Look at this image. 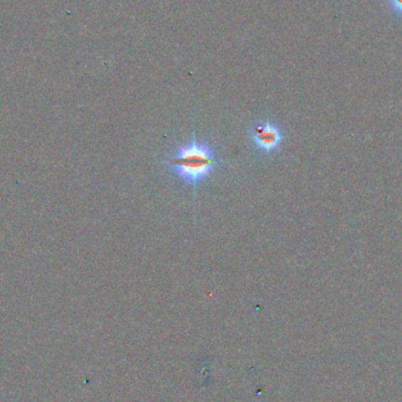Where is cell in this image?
Listing matches in <instances>:
<instances>
[{"label": "cell", "instance_id": "1", "mask_svg": "<svg viewBox=\"0 0 402 402\" xmlns=\"http://www.w3.org/2000/svg\"><path fill=\"white\" fill-rule=\"evenodd\" d=\"M220 162L216 147L210 142L199 140L193 135L166 157L164 166L173 179L196 191L216 176Z\"/></svg>", "mask_w": 402, "mask_h": 402}, {"label": "cell", "instance_id": "2", "mask_svg": "<svg viewBox=\"0 0 402 402\" xmlns=\"http://www.w3.org/2000/svg\"><path fill=\"white\" fill-rule=\"evenodd\" d=\"M248 139L258 153L273 156L279 152L284 142V133L280 126L270 120H255L248 127Z\"/></svg>", "mask_w": 402, "mask_h": 402}, {"label": "cell", "instance_id": "3", "mask_svg": "<svg viewBox=\"0 0 402 402\" xmlns=\"http://www.w3.org/2000/svg\"><path fill=\"white\" fill-rule=\"evenodd\" d=\"M389 3H391V7L393 10L402 16V0H389Z\"/></svg>", "mask_w": 402, "mask_h": 402}]
</instances>
